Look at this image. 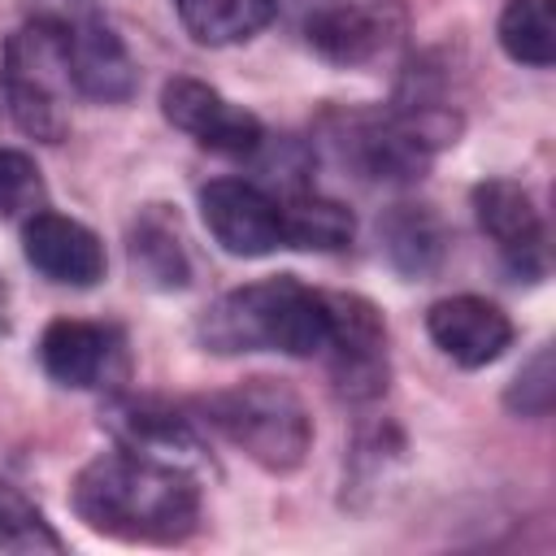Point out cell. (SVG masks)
I'll list each match as a JSON object with an SVG mask.
<instances>
[{"instance_id": "1", "label": "cell", "mask_w": 556, "mask_h": 556, "mask_svg": "<svg viewBox=\"0 0 556 556\" xmlns=\"http://www.w3.org/2000/svg\"><path fill=\"white\" fill-rule=\"evenodd\" d=\"M74 513L122 543H182L200 521V482L152 452H104L70 486Z\"/></svg>"}, {"instance_id": "2", "label": "cell", "mask_w": 556, "mask_h": 556, "mask_svg": "<svg viewBox=\"0 0 556 556\" xmlns=\"http://www.w3.org/2000/svg\"><path fill=\"white\" fill-rule=\"evenodd\" d=\"M195 334L217 356L230 352L317 356L330 343V304L326 291L304 287L295 274H274L213 300Z\"/></svg>"}, {"instance_id": "3", "label": "cell", "mask_w": 556, "mask_h": 556, "mask_svg": "<svg viewBox=\"0 0 556 556\" xmlns=\"http://www.w3.org/2000/svg\"><path fill=\"white\" fill-rule=\"evenodd\" d=\"M204 421L269 473H291L313 447V417L282 378H243L200 400Z\"/></svg>"}, {"instance_id": "4", "label": "cell", "mask_w": 556, "mask_h": 556, "mask_svg": "<svg viewBox=\"0 0 556 556\" xmlns=\"http://www.w3.org/2000/svg\"><path fill=\"white\" fill-rule=\"evenodd\" d=\"M70 52L65 22H26L4 48V96L13 122L43 143H61L70 130Z\"/></svg>"}, {"instance_id": "5", "label": "cell", "mask_w": 556, "mask_h": 556, "mask_svg": "<svg viewBox=\"0 0 556 556\" xmlns=\"http://www.w3.org/2000/svg\"><path fill=\"white\" fill-rule=\"evenodd\" d=\"M330 304V374L348 400H374L387 391V321L365 295L326 291Z\"/></svg>"}, {"instance_id": "6", "label": "cell", "mask_w": 556, "mask_h": 556, "mask_svg": "<svg viewBox=\"0 0 556 556\" xmlns=\"http://www.w3.org/2000/svg\"><path fill=\"white\" fill-rule=\"evenodd\" d=\"M200 217L222 252L230 256H269L287 248L282 239V200L248 178H213L200 187Z\"/></svg>"}, {"instance_id": "7", "label": "cell", "mask_w": 556, "mask_h": 556, "mask_svg": "<svg viewBox=\"0 0 556 556\" xmlns=\"http://www.w3.org/2000/svg\"><path fill=\"white\" fill-rule=\"evenodd\" d=\"M161 113L169 126L191 135L200 148L222 156H252L265 143V126L243 104H230L222 91H213L200 78H169L161 87Z\"/></svg>"}, {"instance_id": "8", "label": "cell", "mask_w": 556, "mask_h": 556, "mask_svg": "<svg viewBox=\"0 0 556 556\" xmlns=\"http://www.w3.org/2000/svg\"><path fill=\"white\" fill-rule=\"evenodd\" d=\"M473 217L482 226V235L495 239L500 256L508 261L513 274L521 278H539L547 269V235H543V217L530 200V191L513 178H482L473 187Z\"/></svg>"}, {"instance_id": "9", "label": "cell", "mask_w": 556, "mask_h": 556, "mask_svg": "<svg viewBox=\"0 0 556 556\" xmlns=\"http://www.w3.org/2000/svg\"><path fill=\"white\" fill-rule=\"evenodd\" d=\"M400 30L391 0H313L304 13L308 43L334 65H361L378 56Z\"/></svg>"}, {"instance_id": "10", "label": "cell", "mask_w": 556, "mask_h": 556, "mask_svg": "<svg viewBox=\"0 0 556 556\" xmlns=\"http://www.w3.org/2000/svg\"><path fill=\"white\" fill-rule=\"evenodd\" d=\"M22 252L48 282H61V287H96L104 278L100 235L65 213H52V208H35L26 217Z\"/></svg>"}, {"instance_id": "11", "label": "cell", "mask_w": 556, "mask_h": 556, "mask_svg": "<svg viewBox=\"0 0 556 556\" xmlns=\"http://www.w3.org/2000/svg\"><path fill=\"white\" fill-rule=\"evenodd\" d=\"M426 330H430L434 348L447 361H456L460 369H482V365L500 361L504 348L513 343L508 313L500 304H491L486 295H447V300L430 304Z\"/></svg>"}, {"instance_id": "12", "label": "cell", "mask_w": 556, "mask_h": 556, "mask_svg": "<svg viewBox=\"0 0 556 556\" xmlns=\"http://www.w3.org/2000/svg\"><path fill=\"white\" fill-rule=\"evenodd\" d=\"M343 156L374 182H413L430 165V148L391 113H356L348 117V135L339 139Z\"/></svg>"}, {"instance_id": "13", "label": "cell", "mask_w": 556, "mask_h": 556, "mask_svg": "<svg viewBox=\"0 0 556 556\" xmlns=\"http://www.w3.org/2000/svg\"><path fill=\"white\" fill-rule=\"evenodd\" d=\"M122 352V334L100 321H78V317H56L39 334V365L52 382L61 387H100L113 374V361Z\"/></svg>"}, {"instance_id": "14", "label": "cell", "mask_w": 556, "mask_h": 556, "mask_svg": "<svg viewBox=\"0 0 556 556\" xmlns=\"http://www.w3.org/2000/svg\"><path fill=\"white\" fill-rule=\"evenodd\" d=\"M65 52H70V78L78 96L100 104H122L135 96V83H139L135 61L104 22L65 26Z\"/></svg>"}, {"instance_id": "15", "label": "cell", "mask_w": 556, "mask_h": 556, "mask_svg": "<svg viewBox=\"0 0 556 556\" xmlns=\"http://www.w3.org/2000/svg\"><path fill=\"white\" fill-rule=\"evenodd\" d=\"M130 269L139 282L156 291H182L191 282V261L182 248L178 217L161 204L143 208L130 226Z\"/></svg>"}, {"instance_id": "16", "label": "cell", "mask_w": 556, "mask_h": 556, "mask_svg": "<svg viewBox=\"0 0 556 556\" xmlns=\"http://www.w3.org/2000/svg\"><path fill=\"white\" fill-rule=\"evenodd\" d=\"M378 239L387 261L408 278L434 274L447 252V230L430 204H391L378 217Z\"/></svg>"}, {"instance_id": "17", "label": "cell", "mask_w": 556, "mask_h": 556, "mask_svg": "<svg viewBox=\"0 0 556 556\" xmlns=\"http://www.w3.org/2000/svg\"><path fill=\"white\" fill-rule=\"evenodd\" d=\"M174 9L195 43L226 48L265 30L278 13V0H174Z\"/></svg>"}, {"instance_id": "18", "label": "cell", "mask_w": 556, "mask_h": 556, "mask_svg": "<svg viewBox=\"0 0 556 556\" xmlns=\"http://www.w3.org/2000/svg\"><path fill=\"white\" fill-rule=\"evenodd\" d=\"M104 421H109V430L122 439V447H130V452H152V456H161V452H174V447H195V439H191V430H187V417L169 413V408L156 404V400L122 395V400H113V408H109Z\"/></svg>"}, {"instance_id": "19", "label": "cell", "mask_w": 556, "mask_h": 556, "mask_svg": "<svg viewBox=\"0 0 556 556\" xmlns=\"http://www.w3.org/2000/svg\"><path fill=\"white\" fill-rule=\"evenodd\" d=\"M356 235V217L348 204L326 195H291L282 200V239L304 252H339Z\"/></svg>"}, {"instance_id": "20", "label": "cell", "mask_w": 556, "mask_h": 556, "mask_svg": "<svg viewBox=\"0 0 556 556\" xmlns=\"http://www.w3.org/2000/svg\"><path fill=\"white\" fill-rule=\"evenodd\" d=\"M500 48L530 70H547L556 61V4L552 0H508L500 13Z\"/></svg>"}, {"instance_id": "21", "label": "cell", "mask_w": 556, "mask_h": 556, "mask_svg": "<svg viewBox=\"0 0 556 556\" xmlns=\"http://www.w3.org/2000/svg\"><path fill=\"white\" fill-rule=\"evenodd\" d=\"M61 534L48 517L9 482H0V552H61Z\"/></svg>"}, {"instance_id": "22", "label": "cell", "mask_w": 556, "mask_h": 556, "mask_svg": "<svg viewBox=\"0 0 556 556\" xmlns=\"http://www.w3.org/2000/svg\"><path fill=\"white\" fill-rule=\"evenodd\" d=\"M39 204H43L39 165L17 148H0V217L35 213Z\"/></svg>"}, {"instance_id": "23", "label": "cell", "mask_w": 556, "mask_h": 556, "mask_svg": "<svg viewBox=\"0 0 556 556\" xmlns=\"http://www.w3.org/2000/svg\"><path fill=\"white\" fill-rule=\"evenodd\" d=\"M552 400H556L552 352H547V348H539V352H534V356L521 365V374L513 378V387H508L504 404H508L513 413H521V417H547Z\"/></svg>"}, {"instance_id": "24", "label": "cell", "mask_w": 556, "mask_h": 556, "mask_svg": "<svg viewBox=\"0 0 556 556\" xmlns=\"http://www.w3.org/2000/svg\"><path fill=\"white\" fill-rule=\"evenodd\" d=\"M4 321H9V287L0 278V330H4Z\"/></svg>"}]
</instances>
